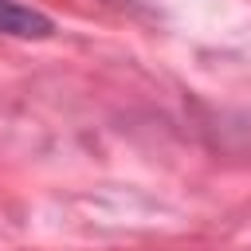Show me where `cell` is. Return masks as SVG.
I'll use <instances>...</instances> for the list:
<instances>
[{"instance_id":"6da1fadb","label":"cell","mask_w":251,"mask_h":251,"mask_svg":"<svg viewBox=\"0 0 251 251\" xmlns=\"http://www.w3.org/2000/svg\"><path fill=\"white\" fill-rule=\"evenodd\" d=\"M55 31L51 16L20 4V0H0V35H16V39H47Z\"/></svg>"}]
</instances>
